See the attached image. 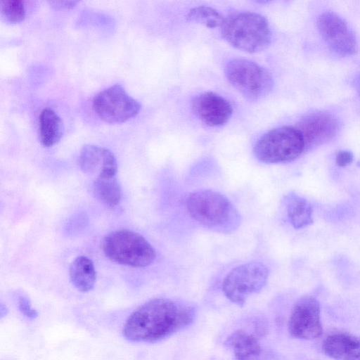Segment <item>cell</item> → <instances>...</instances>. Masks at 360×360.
I'll list each match as a JSON object with an SVG mask.
<instances>
[{
  "label": "cell",
  "instance_id": "cell-14",
  "mask_svg": "<svg viewBox=\"0 0 360 360\" xmlns=\"http://www.w3.org/2000/svg\"><path fill=\"white\" fill-rule=\"evenodd\" d=\"M236 360H257L262 352L257 338L243 330H237L231 333L225 340Z\"/></svg>",
  "mask_w": 360,
  "mask_h": 360
},
{
  "label": "cell",
  "instance_id": "cell-17",
  "mask_svg": "<svg viewBox=\"0 0 360 360\" xmlns=\"http://www.w3.org/2000/svg\"><path fill=\"white\" fill-rule=\"evenodd\" d=\"M287 214L295 229H302L312 224L313 210L309 202L295 193L284 197Z\"/></svg>",
  "mask_w": 360,
  "mask_h": 360
},
{
  "label": "cell",
  "instance_id": "cell-16",
  "mask_svg": "<svg viewBox=\"0 0 360 360\" xmlns=\"http://www.w3.org/2000/svg\"><path fill=\"white\" fill-rule=\"evenodd\" d=\"M40 142L44 147L57 143L63 134L64 126L61 118L49 108L41 110L39 117Z\"/></svg>",
  "mask_w": 360,
  "mask_h": 360
},
{
  "label": "cell",
  "instance_id": "cell-23",
  "mask_svg": "<svg viewBox=\"0 0 360 360\" xmlns=\"http://www.w3.org/2000/svg\"><path fill=\"white\" fill-rule=\"evenodd\" d=\"M354 155L352 152L348 150H341L336 156V164L341 167H346L353 161Z\"/></svg>",
  "mask_w": 360,
  "mask_h": 360
},
{
  "label": "cell",
  "instance_id": "cell-25",
  "mask_svg": "<svg viewBox=\"0 0 360 360\" xmlns=\"http://www.w3.org/2000/svg\"><path fill=\"white\" fill-rule=\"evenodd\" d=\"M354 86L356 92L360 95V75H359L354 81Z\"/></svg>",
  "mask_w": 360,
  "mask_h": 360
},
{
  "label": "cell",
  "instance_id": "cell-19",
  "mask_svg": "<svg viewBox=\"0 0 360 360\" xmlns=\"http://www.w3.org/2000/svg\"><path fill=\"white\" fill-rule=\"evenodd\" d=\"M110 150L95 145L87 144L82 147L79 156L80 169L85 174L98 173L102 169Z\"/></svg>",
  "mask_w": 360,
  "mask_h": 360
},
{
  "label": "cell",
  "instance_id": "cell-18",
  "mask_svg": "<svg viewBox=\"0 0 360 360\" xmlns=\"http://www.w3.org/2000/svg\"><path fill=\"white\" fill-rule=\"evenodd\" d=\"M93 193L98 200L110 207L118 205L122 198L121 186L116 176L98 175L93 183Z\"/></svg>",
  "mask_w": 360,
  "mask_h": 360
},
{
  "label": "cell",
  "instance_id": "cell-10",
  "mask_svg": "<svg viewBox=\"0 0 360 360\" xmlns=\"http://www.w3.org/2000/svg\"><path fill=\"white\" fill-rule=\"evenodd\" d=\"M320 34L328 47L341 56H351L357 49L356 37L346 22L333 12H324L316 21Z\"/></svg>",
  "mask_w": 360,
  "mask_h": 360
},
{
  "label": "cell",
  "instance_id": "cell-21",
  "mask_svg": "<svg viewBox=\"0 0 360 360\" xmlns=\"http://www.w3.org/2000/svg\"><path fill=\"white\" fill-rule=\"evenodd\" d=\"M1 13L3 17L10 22H19L24 20L26 10L21 0H1Z\"/></svg>",
  "mask_w": 360,
  "mask_h": 360
},
{
  "label": "cell",
  "instance_id": "cell-7",
  "mask_svg": "<svg viewBox=\"0 0 360 360\" xmlns=\"http://www.w3.org/2000/svg\"><path fill=\"white\" fill-rule=\"evenodd\" d=\"M269 269L264 264L251 262L232 269L222 281V291L231 302L243 306L252 294L259 292L267 283Z\"/></svg>",
  "mask_w": 360,
  "mask_h": 360
},
{
  "label": "cell",
  "instance_id": "cell-4",
  "mask_svg": "<svg viewBox=\"0 0 360 360\" xmlns=\"http://www.w3.org/2000/svg\"><path fill=\"white\" fill-rule=\"evenodd\" d=\"M102 249L112 262L132 267H144L155 259L153 246L138 233L121 229L108 233L103 240Z\"/></svg>",
  "mask_w": 360,
  "mask_h": 360
},
{
  "label": "cell",
  "instance_id": "cell-5",
  "mask_svg": "<svg viewBox=\"0 0 360 360\" xmlns=\"http://www.w3.org/2000/svg\"><path fill=\"white\" fill-rule=\"evenodd\" d=\"M305 150L303 139L295 127L283 126L263 134L256 142L255 158L266 164L283 163L297 158Z\"/></svg>",
  "mask_w": 360,
  "mask_h": 360
},
{
  "label": "cell",
  "instance_id": "cell-15",
  "mask_svg": "<svg viewBox=\"0 0 360 360\" xmlns=\"http://www.w3.org/2000/svg\"><path fill=\"white\" fill-rule=\"evenodd\" d=\"M69 274L72 283L78 290L86 292L94 288L96 272L93 262L87 257H77L70 266Z\"/></svg>",
  "mask_w": 360,
  "mask_h": 360
},
{
  "label": "cell",
  "instance_id": "cell-13",
  "mask_svg": "<svg viewBox=\"0 0 360 360\" xmlns=\"http://www.w3.org/2000/svg\"><path fill=\"white\" fill-rule=\"evenodd\" d=\"M323 350L335 360H360V338L348 333L328 335L323 342Z\"/></svg>",
  "mask_w": 360,
  "mask_h": 360
},
{
  "label": "cell",
  "instance_id": "cell-1",
  "mask_svg": "<svg viewBox=\"0 0 360 360\" xmlns=\"http://www.w3.org/2000/svg\"><path fill=\"white\" fill-rule=\"evenodd\" d=\"M195 313L193 306L181 301L153 299L129 316L124 325L123 335L136 342L160 341L191 325Z\"/></svg>",
  "mask_w": 360,
  "mask_h": 360
},
{
  "label": "cell",
  "instance_id": "cell-24",
  "mask_svg": "<svg viewBox=\"0 0 360 360\" xmlns=\"http://www.w3.org/2000/svg\"><path fill=\"white\" fill-rule=\"evenodd\" d=\"M77 1H51L49 3L56 8H69L73 7Z\"/></svg>",
  "mask_w": 360,
  "mask_h": 360
},
{
  "label": "cell",
  "instance_id": "cell-8",
  "mask_svg": "<svg viewBox=\"0 0 360 360\" xmlns=\"http://www.w3.org/2000/svg\"><path fill=\"white\" fill-rule=\"evenodd\" d=\"M93 108L98 116L108 123H121L135 117L140 103L129 96L122 85L115 84L95 95Z\"/></svg>",
  "mask_w": 360,
  "mask_h": 360
},
{
  "label": "cell",
  "instance_id": "cell-22",
  "mask_svg": "<svg viewBox=\"0 0 360 360\" xmlns=\"http://www.w3.org/2000/svg\"><path fill=\"white\" fill-rule=\"evenodd\" d=\"M18 307L21 313L27 318L35 319L38 314L31 306L30 300L24 296L19 297Z\"/></svg>",
  "mask_w": 360,
  "mask_h": 360
},
{
  "label": "cell",
  "instance_id": "cell-3",
  "mask_svg": "<svg viewBox=\"0 0 360 360\" xmlns=\"http://www.w3.org/2000/svg\"><path fill=\"white\" fill-rule=\"evenodd\" d=\"M221 28L222 37L234 48L245 52H260L271 41L268 20L257 13L233 14L225 18Z\"/></svg>",
  "mask_w": 360,
  "mask_h": 360
},
{
  "label": "cell",
  "instance_id": "cell-6",
  "mask_svg": "<svg viewBox=\"0 0 360 360\" xmlns=\"http://www.w3.org/2000/svg\"><path fill=\"white\" fill-rule=\"evenodd\" d=\"M224 74L232 86L250 101L262 99L273 89L274 81L270 72L250 60L232 59L226 63Z\"/></svg>",
  "mask_w": 360,
  "mask_h": 360
},
{
  "label": "cell",
  "instance_id": "cell-11",
  "mask_svg": "<svg viewBox=\"0 0 360 360\" xmlns=\"http://www.w3.org/2000/svg\"><path fill=\"white\" fill-rule=\"evenodd\" d=\"M295 127L307 150L333 139L340 129V122L330 112L316 111L304 115Z\"/></svg>",
  "mask_w": 360,
  "mask_h": 360
},
{
  "label": "cell",
  "instance_id": "cell-20",
  "mask_svg": "<svg viewBox=\"0 0 360 360\" xmlns=\"http://www.w3.org/2000/svg\"><path fill=\"white\" fill-rule=\"evenodd\" d=\"M186 20L209 28H215L221 27L225 18L213 8L200 6L191 8L186 15Z\"/></svg>",
  "mask_w": 360,
  "mask_h": 360
},
{
  "label": "cell",
  "instance_id": "cell-9",
  "mask_svg": "<svg viewBox=\"0 0 360 360\" xmlns=\"http://www.w3.org/2000/svg\"><path fill=\"white\" fill-rule=\"evenodd\" d=\"M288 331L301 340H313L322 335L320 304L315 297L304 296L297 301L290 316Z\"/></svg>",
  "mask_w": 360,
  "mask_h": 360
},
{
  "label": "cell",
  "instance_id": "cell-12",
  "mask_svg": "<svg viewBox=\"0 0 360 360\" xmlns=\"http://www.w3.org/2000/svg\"><path fill=\"white\" fill-rule=\"evenodd\" d=\"M193 114L209 127H221L228 122L233 112L230 103L214 92L195 96L191 101Z\"/></svg>",
  "mask_w": 360,
  "mask_h": 360
},
{
  "label": "cell",
  "instance_id": "cell-2",
  "mask_svg": "<svg viewBox=\"0 0 360 360\" xmlns=\"http://www.w3.org/2000/svg\"><path fill=\"white\" fill-rule=\"evenodd\" d=\"M186 207L191 218L215 232L231 233L241 223L240 215L231 202L212 190H198L189 193Z\"/></svg>",
  "mask_w": 360,
  "mask_h": 360
}]
</instances>
